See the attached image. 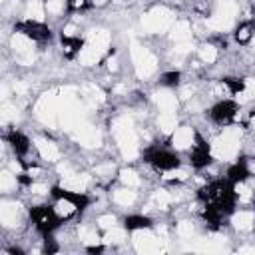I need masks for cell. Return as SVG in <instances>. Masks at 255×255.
I'll use <instances>...</instances> for the list:
<instances>
[{"label": "cell", "mask_w": 255, "mask_h": 255, "mask_svg": "<svg viewBox=\"0 0 255 255\" xmlns=\"http://www.w3.org/2000/svg\"><path fill=\"white\" fill-rule=\"evenodd\" d=\"M153 104H155L157 112H177L181 100H179V96L175 94L173 88H163V86H159V90H157L155 96H153Z\"/></svg>", "instance_id": "8fae6325"}, {"label": "cell", "mask_w": 255, "mask_h": 255, "mask_svg": "<svg viewBox=\"0 0 255 255\" xmlns=\"http://www.w3.org/2000/svg\"><path fill=\"white\" fill-rule=\"evenodd\" d=\"M231 229L237 233H251L255 231V207H239L233 209L229 215Z\"/></svg>", "instance_id": "30bf717a"}, {"label": "cell", "mask_w": 255, "mask_h": 255, "mask_svg": "<svg viewBox=\"0 0 255 255\" xmlns=\"http://www.w3.org/2000/svg\"><path fill=\"white\" fill-rule=\"evenodd\" d=\"M195 54H197V60H199L201 64L211 66V64H215L217 58H219V46L213 44V42H203V44L195 50Z\"/></svg>", "instance_id": "2e32d148"}, {"label": "cell", "mask_w": 255, "mask_h": 255, "mask_svg": "<svg viewBox=\"0 0 255 255\" xmlns=\"http://www.w3.org/2000/svg\"><path fill=\"white\" fill-rule=\"evenodd\" d=\"M209 122L219 126V128H225V126H231V124H237L239 122V104L233 100V98H223V100H217L209 112Z\"/></svg>", "instance_id": "277c9868"}, {"label": "cell", "mask_w": 255, "mask_h": 255, "mask_svg": "<svg viewBox=\"0 0 255 255\" xmlns=\"http://www.w3.org/2000/svg\"><path fill=\"white\" fill-rule=\"evenodd\" d=\"M233 38L239 46L251 44L255 40V20H241L233 30Z\"/></svg>", "instance_id": "5bb4252c"}, {"label": "cell", "mask_w": 255, "mask_h": 255, "mask_svg": "<svg viewBox=\"0 0 255 255\" xmlns=\"http://www.w3.org/2000/svg\"><path fill=\"white\" fill-rule=\"evenodd\" d=\"M118 171L120 169H116V165L112 163V159L110 161H100V163L94 165V179L100 181V183H110L118 175Z\"/></svg>", "instance_id": "e0dca14e"}, {"label": "cell", "mask_w": 255, "mask_h": 255, "mask_svg": "<svg viewBox=\"0 0 255 255\" xmlns=\"http://www.w3.org/2000/svg\"><path fill=\"white\" fill-rule=\"evenodd\" d=\"M177 20L175 12L165 6V4H157L153 8H149L143 16H141V30L145 34H163L169 32V28L173 26V22Z\"/></svg>", "instance_id": "6da1fadb"}, {"label": "cell", "mask_w": 255, "mask_h": 255, "mask_svg": "<svg viewBox=\"0 0 255 255\" xmlns=\"http://www.w3.org/2000/svg\"><path fill=\"white\" fill-rule=\"evenodd\" d=\"M167 38L173 44H177V42H191V38H193V26H191V22L189 20H183V18H177L173 22V26L169 28Z\"/></svg>", "instance_id": "7c38bea8"}, {"label": "cell", "mask_w": 255, "mask_h": 255, "mask_svg": "<svg viewBox=\"0 0 255 255\" xmlns=\"http://www.w3.org/2000/svg\"><path fill=\"white\" fill-rule=\"evenodd\" d=\"M14 30L16 32H22L26 36H30L34 42L38 44H44V42H50L52 38V32L48 28L46 22H38V20H28V18H22L20 22L14 24Z\"/></svg>", "instance_id": "52a82bcc"}, {"label": "cell", "mask_w": 255, "mask_h": 255, "mask_svg": "<svg viewBox=\"0 0 255 255\" xmlns=\"http://www.w3.org/2000/svg\"><path fill=\"white\" fill-rule=\"evenodd\" d=\"M155 128L163 135H171V131L177 128V114L175 112H157L155 116Z\"/></svg>", "instance_id": "9a60e30c"}, {"label": "cell", "mask_w": 255, "mask_h": 255, "mask_svg": "<svg viewBox=\"0 0 255 255\" xmlns=\"http://www.w3.org/2000/svg\"><path fill=\"white\" fill-rule=\"evenodd\" d=\"M145 163H149L153 169H157L159 173L163 171H169L177 165H181V159H179V151L175 149H167V147H149L145 151Z\"/></svg>", "instance_id": "8992f818"}, {"label": "cell", "mask_w": 255, "mask_h": 255, "mask_svg": "<svg viewBox=\"0 0 255 255\" xmlns=\"http://www.w3.org/2000/svg\"><path fill=\"white\" fill-rule=\"evenodd\" d=\"M30 223L44 235H50V233H56L58 227L62 225V221L58 219V215L54 213L52 205H46V203H38V205H32L30 207Z\"/></svg>", "instance_id": "5b68a950"}, {"label": "cell", "mask_w": 255, "mask_h": 255, "mask_svg": "<svg viewBox=\"0 0 255 255\" xmlns=\"http://www.w3.org/2000/svg\"><path fill=\"white\" fill-rule=\"evenodd\" d=\"M197 129L193 128V126H187V124H183V126H177L173 131H171V135H169V145H171V149H175V151H189L193 145H195V141H197Z\"/></svg>", "instance_id": "ba28073f"}, {"label": "cell", "mask_w": 255, "mask_h": 255, "mask_svg": "<svg viewBox=\"0 0 255 255\" xmlns=\"http://www.w3.org/2000/svg\"><path fill=\"white\" fill-rule=\"evenodd\" d=\"M18 183H20L18 173H14V171L8 169V167H4V169L0 171V191H2L4 195H8L10 191H14V189L18 187Z\"/></svg>", "instance_id": "ffe728a7"}, {"label": "cell", "mask_w": 255, "mask_h": 255, "mask_svg": "<svg viewBox=\"0 0 255 255\" xmlns=\"http://www.w3.org/2000/svg\"><path fill=\"white\" fill-rule=\"evenodd\" d=\"M34 149H36V155L46 163H58L62 159L60 145L48 135H38L34 139Z\"/></svg>", "instance_id": "9c48e42d"}, {"label": "cell", "mask_w": 255, "mask_h": 255, "mask_svg": "<svg viewBox=\"0 0 255 255\" xmlns=\"http://www.w3.org/2000/svg\"><path fill=\"white\" fill-rule=\"evenodd\" d=\"M46 16V0H26L24 2V18L44 22Z\"/></svg>", "instance_id": "ac0fdd59"}, {"label": "cell", "mask_w": 255, "mask_h": 255, "mask_svg": "<svg viewBox=\"0 0 255 255\" xmlns=\"http://www.w3.org/2000/svg\"><path fill=\"white\" fill-rule=\"evenodd\" d=\"M66 2H68V10L70 12H82L92 4V0H66Z\"/></svg>", "instance_id": "603a6c76"}, {"label": "cell", "mask_w": 255, "mask_h": 255, "mask_svg": "<svg viewBox=\"0 0 255 255\" xmlns=\"http://www.w3.org/2000/svg\"><path fill=\"white\" fill-rule=\"evenodd\" d=\"M110 199H112V203L118 205V207H131V205H135V201H137V191H135L133 187H126V185L120 183V187H116V189L110 193Z\"/></svg>", "instance_id": "4fadbf2b"}, {"label": "cell", "mask_w": 255, "mask_h": 255, "mask_svg": "<svg viewBox=\"0 0 255 255\" xmlns=\"http://www.w3.org/2000/svg\"><path fill=\"white\" fill-rule=\"evenodd\" d=\"M173 229L179 239H191L195 235V223L191 219H177Z\"/></svg>", "instance_id": "44dd1931"}, {"label": "cell", "mask_w": 255, "mask_h": 255, "mask_svg": "<svg viewBox=\"0 0 255 255\" xmlns=\"http://www.w3.org/2000/svg\"><path fill=\"white\" fill-rule=\"evenodd\" d=\"M96 223H98V227H100L102 231H106V229H112L114 225H118V217H116L112 211L100 213V215L96 217Z\"/></svg>", "instance_id": "7402d4cb"}, {"label": "cell", "mask_w": 255, "mask_h": 255, "mask_svg": "<svg viewBox=\"0 0 255 255\" xmlns=\"http://www.w3.org/2000/svg\"><path fill=\"white\" fill-rule=\"evenodd\" d=\"M36 46L38 42H34L30 36L22 32L14 30V34L10 36V50L18 66H32L36 62Z\"/></svg>", "instance_id": "3957f363"}, {"label": "cell", "mask_w": 255, "mask_h": 255, "mask_svg": "<svg viewBox=\"0 0 255 255\" xmlns=\"http://www.w3.org/2000/svg\"><path fill=\"white\" fill-rule=\"evenodd\" d=\"M129 60H131V66H133V72L139 80L143 78H149L157 72V56L147 48L143 46L141 42H131L129 46Z\"/></svg>", "instance_id": "7a4b0ae2"}, {"label": "cell", "mask_w": 255, "mask_h": 255, "mask_svg": "<svg viewBox=\"0 0 255 255\" xmlns=\"http://www.w3.org/2000/svg\"><path fill=\"white\" fill-rule=\"evenodd\" d=\"M118 181H120L122 185H126V187L137 189V187L141 185V175H139L133 167H124V169L118 171Z\"/></svg>", "instance_id": "d6986e66"}]
</instances>
